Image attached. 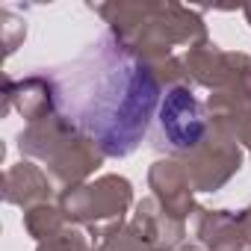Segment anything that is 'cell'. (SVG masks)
Segmentation results:
<instances>
[{
    "label": "cell",
    "mask_w": 251,
    "mask_h": 251,
    "mask_svg": "<svg viewBox=\"0 0 251 251\" xmlns=\"http://www.w3.org/2000/svg\"><path fill=\"white\" fill-rule=\"evenodd\" d=\"M154 103H157V83L142 65L130 62L112 71L106 95L95 106V118L86 121L89 130L98 136L103 154L124 157L127 151H133V145L148 130Z\"/></svg>",
    "instance_id": "cell-1"
},
{
    "label": "cell",
    "mask_w": 251,
    "mask_h": 251,
    "mask_svg": "<svg viewBox=\"0 0 251 251\" xmlns=\"http://www.w3.org/2000/svg\"><path fill=\"white\" fill-rule=\"evenodd\" d=\"M160 124H163V133L172 142V148L186 151L192 145L201 142L204 136V118H201V106L192 98L189 89H172L163 100L160 109Z\"/></svg>",
    "instance_id": "cell-2"
}]
</instances>
